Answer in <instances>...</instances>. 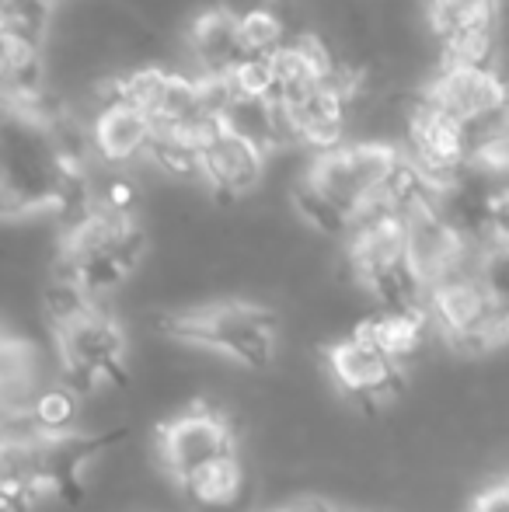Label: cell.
I'll return each instance as SVG.
<instances>
[{
    "instance_id": "cell-18",
    "label": "cell",
    "mask_w": 509,
    "mask_h": 512,
    "mask_svg": "<svg viewBox=\"0 0 509 512\" xmlns=\"http://www.w3.org/2000/svg\"><path fill=\"white\" fill-rule=\"evenodd\" d=\"M360 331L377 342L394 363H401L408 370V359H415L429 342V317L426 314H387L381 310L377 317L360 324Z\"/></svg>"
},
{
    "instance_id": "cell-8",
    "label": "cell",
    "mask_w": 509,
    "mask_h": 512,
    "mask_svg": "<svg viewBox=\"0 0 509 512\" xmlns=\"http://www.w3.org/2000/svg\"><path fill=\"white\" fill-rule=\"evenodd\" d=\"M398 126L401 154L433 185V192L443 189L447 182H454L468 168V133H464V126H457L447 112L429 105L422 95H415L412 102L401 108Z\"/></svg>"
},
{
    "instance_id": "cell-9",
    "label": "cell",
    "mask_w": 509,
    "mask_h": 512,
    "mask_svg": "<svg viewBox=\"0 0 509 512\" xmlns=\"http://www.w3.org/2000/svg\"><path fill=\"white\" fill-rule=\"evenodd\" d=\"M419 95L440 112H447L457 126H464L468 140L482 129L506 122V84L499 77V67L440 63Z\"/></svg>"
},
{
    "instance_id": "cell-1",
    "label": "cell",
    "mask_w": 509,
    "mask_h": 512,
    "mask_svg": "<svg viewBox=\"0 0 509 512\" xmlns=\"http://www.w3.org/2000/svg\"><path fill=\"white\" fill-rule=\"evenodd\" d=\"M405 168L398 140L360 136L339 147L311 154L304 175L293 185V206L314 230L346 237L360 216L391 206V185Z\"/></svg>"
},
{
    "instance_id": "cell-21",
    "label": "cell",
    "mask_w": 509,
    "mask_h": 512,
    "mask_svg": "<svg viewBox=\"0 0 509 512\" xmlns=\"http://www.w3.org/2000/svg\"><path fill=\"white\" fill-rule=\"evenodd\" d=\"M339 506H332L328 499H318V495H304V499H293L286 502L279 512H335Z\"/></svg>"
},
{
    "instance_id": "cell-20",
    "label": "cell",
    "mask_w": 509,
    "mask_h": 512,
    "mask_svg": "<svg viewBox=\"0 0 509 512\" xmlns=\"http://www.w3.org/2000/svg\"><path fill=\"white\" fill-rule=\"evenodd\" d=\"M468 512H509V485L492 481L489 488H482V495H475Z\"/></svg>"
},
{
    "instance_id": "cell-10",
    "label": "cell",
    "mask_w": 509,
    "mask_h": 512,
    "mask_svg": "<svg viewBox=\"0 0 509 512\" xmlns=\"http://www.w3.org/2000/svg\"><path fill=\"white\" fill-rule=\"evenodd\" d=\"M231 453H238L231 422H227L224 411L210 405L185 408L182 415L168 418L157 429V457H161V467L175 485H185L203 467L217 464Z\"/></svg>"
},
{
    "instance_id": "cell-19",
    "label": "cell",
    "mask_w": 509,
    "mask_h": 512,
    "mask_svg": "<svg viewBox=\"0 0 509 512\" xmlns=\"http://www.w3.org/2000/svg\"><path fill=\"white\" fill-rule=\"evenodd\" d=\"M241 488H245V471H241L238 453H231V457L203 467L196 478L185 481L182 492L203 509H227L238 502Z\"/></svg>"
},
{
    "instance_id": "cell-5",
    "label": "cell",
    "mask_w": 509,
    "mask_h": 512,
    "mask_svg": "<svg viewBox=\"0 0 509 512\" xmlns=\"http://www.w3.org/2000/svg\"><path fill=\"white\" fill-rule=\"evenodd\" d=\"M346 258L353 279L387 314H426V290L405 262V227L394 206H377L349 227Z\"/></svg>"
},
{
    "instance_id": "cell-17",
    "label": "cell",
    "mask_w": 509,
    "mask_h": 512,
    "mask_svg": "<svg viewBox=\"0 0 509 512\" xmlns=\"http://www.w3.org/2000/svg\"><path fill=\"white\" fill-rule=\"evenodd\" d=\"M499 7L503 0H422V14L440 46L471 32H492L499 28Z\"/></svg>"
},
{
    "instance_id": "cell-16",
    "label": "cell",
    "mask_w": 509,
    "mask_h": 512,
    "mask_svg": "<svg viewBox=\"0 0 509 512\" xmlns=\"http://www.w3.org/2000/svg\"><path fill=\"white\" fill-rule=\"evenodd\" d=\"M39 394V352H35V345L0 328V415H32Z\"/></svg>"
},
{
    "instance_id": "cell-4",
    "label": "cell",
    "mask_w": 509,
    "mask_h": 512,
    "mask_svg": "<svg viewBox=\"0 0 509 512\" xmlns=\"http://www.w3.org/2000/svg\"><path fill=\"white\" fill-rule=\"evenodd\" d=\"M161 331L175 342L199 345L245 370H272L279 349V317L252 300H213L161 317Z\"/></svg>"
},
{
    "instance_id": "cell-2",
    "label": "cell",
    "mask_w": 509,
    "mask_h": 512,
    "mask_svg": "<svg viewBox=\"0 0 509 512\" xmlns=\"http://www.w3.org/2000/svg\"><path fill=\"white\" fill-rule=\"evenodd\" d=\"M147 255V230L136 213L84 206L67 223L56 258V283L77 290L84 300L123 286Z\"/></svg>"
},
{
    "instance_id": "cell-15",
    "label": "cell",
    "mask_w": 509,
    "mask_h": 512,
    "mask_svg": "<svg viewBox=\"0 0 509 512\" xmlns=\"http://www.w3.org/2000/svg\"><path fill=\"white\" fill-rule=\"evenodd\" d=\"M39 495H46V460H42V429L0 432V509L25 512Z\"/></svg>"
},
{
    "instance_id": "cell-13",
    "label": "cell",
    "mask_w": 509,
    "mask_h": 512,
    "mask_svg": "<svg viewBox=\"0 0 509 512\" xmlns=\"http://www.w3.org/2000/svg\"><path fill=\"white\" fill-rule=\"evenodd\" d=\"M265 164H269V157L255 143L231 133L220 122H213L199 140V182L224 203H238V199L252 196L265 178Z\"/></svg>"
},
{
    "instance_id": "cell-7",
    "label": "cell",
    "mask_w": 509,
    "mask_h": 512,
    "mask_svg": "<svg viewBox=\"0 0 509 512\" xmlns=\"http://www.w3.org/2000/svg\"><path fill=\"white\" fill-rule=\"evenodd\" d=\"M398 213H401V227H405V262L412 269L415 283L426 293L478 265V244H471L440 213L433 192L412 199Z\"/></svg>"
},
{
    "instance_id": "cell-12",
    "label": "cell",
    "mask_w": 509,
    "mask_h": 512,
    "mask_svg": "<svg viewBox=\"0 0 509 512\" xmlns=\"http://www.w3.org/2000/svg\"><path fill=\"white\" fill-rule=\"evenodd\" d=\"M325 363L335 384L360 405H384L405 391V366L394 363L377 342H370L360 328L339 342L325 345Z\"/></svg>"
},
{
    "instance_id": "cell-11",
    "label": "cell",
    "mask_w": 509,
    "mask_h": 512,
    "mask_svg": "<svg viewBox=\"0 0 509 512\" xmlns=\"http://www.w3.org/2000/svg\"><path fill=\"white\" fill-rule=\"evenodd\" d=\"M84 147L88 157H95L109 171H129L133 164L147 161L150 143H154V126L140 108L119 102L105 88H98L91 115L84 122Z\"/></svg>"
},
{
    "instance_id": "cell-3",
    "label": "cell",
    "mask_w": 509,
    "mask_h": 512,
    "mask_svg": "<svg viewBox=\"0 0 509 512\" xmlns=\"http://www.w3.org/2000/svg\"><path fill=\"white\" fill-rule=\"evenodd\" d=\"M46 307L70 391L84 394L98 384H126V331L109 310L63 283L49 286Z\"/></svg>"
},
{
    "instance_id": "cell-14",
    "label": "cell",
    "mask_w": 509,
    "mask_h": 512,
    "mask_svg": "<svg viewBox=\"0 0 509 512\" xmlns=\"http://www.w3.org/2000/svg\"><path fill=\"white\" fill-rule=\"evenodd\" d=\"M185 74L196 81H224L245 56L238 42V7L210 4L189 18L182 32Z\"/></svg>"
},
{
    "instance_id": "cell-6",
    "label": "cell",
    "mask_w": 509,
    "mask_h": 512,
    "mask_svg": "<svg viewBox=\"0 0 509 512\" xmlns=\"http://www.w3.org/2000/svg\"><path fill=\"white\" fill-rule=\"evenodd\" d=\"M429 328L464 356H485L506 342V297L485 286L478 265L426 293Z\"/></svg>"
}]
</instances>
